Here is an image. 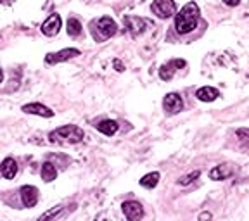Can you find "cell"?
I'll return each mask as SVG.
<instances>
[{
	"mask_svg": "<svg viewBox=\"0 0 249 221\" xmlns=\"http://www.w3.org/2000/svg\"><path fill=\"white\" fill-rule=\"evenodd\" d=\"M83 136H85L83 130L80 126H74V124H66V126H61V128L49 133V140H51L52 144H61V145L80 144L83 140Z\"/></svg>",
	"mask_w": 249,
	"mask_h": 221,
	"instance_id": "cell-2",
	"label": "cell"
},
{
	"mask_svg": "<svg viewBox=\"0 0 249 221\" xmlns=\"http://www.w3.org/2000/svg\"><path fill=\"white\" fill-rule=\"evenodd\" d=\"M121 209H123V214L126 218H128L130 221L140 220V218L144 216V209H142V206H140V204L137 201H126V202H123Z\"/></svg>",
	"mask_w": 249,
	"mask_h": 221,
	"instance_id": "cell-10",
	"label": "cell"
},
{
	"mask_svg": "<svg viewBox=\"0 0 249 221\" xmlns=\"http://www.w3.org/2000/svg\"><path fill=\"white\" fill-rule=\"evenodd\" d=\"M223 4L229 5V7H235V5L241 4V0H223Z\"/></svg>",
	"mask_w": 249,
	"mask_h": 221,
	"instance_id": "cell-23",
	"label": "cell"
},
{
	"mask_svg": "<svg viewBox=\"0 0 249 221\" xmlns=\"http://www.w3.org/2000/svg\"><path fill=\"white\" fill-rule=\"evenodd\" d=\"M196 97L201 102H213L220 97V92L213 86H201V88L196 92Z\"/></svg>",
	"mask_w": 249,
	"mask_h": 221,
	"instance_id": "cell-14",
	"label": "cell"
},
{
	"mask_svg": "<svg viewBox=\"0 0 249 221\" xmlns=\"http://www.w3.org/2000/svg\"><path fill=\"white\" fill-rule=\"evenodd\" d=\"M40 175H42V180L47 183L54 182L57 178V170L52 163H43L42 164V170H40Z\"/></svg>",
	"mask_w": 249,
	"mask_h": 221,
	"instance_id": "cell-16",
	"label": "cell"
},
{
	"mask_svg": "<svg viewBox=\"0 0 249 221\" xmlns=\"http://www.w3.org/2000/svg\"><path fill=\"white\" fill-rule=\"evenodd\" d=\"M23 111H24V113H28V114L40 116V118H52V116H54V111H52V109H49L47 105H43V104H38V102L23 105Z\"/></svg>",
	"mask_w": 249,
	"mask_h": 221,
	"instance_id": "cell-12",
	"label": "cell"
},
{
	"mask_svg": "<svg viewBox=\"0 0 249 221\" xmlns=\"http://www.w3.org/2000/svg\"><path fill=\"white\" fill-rule=\"evenodd\" d=\"M163 107L168 114H178L183 109V101H182V97H180V93H177V92L166 93V97H164V101H163Z\"/></svg>",
	"mask_w": 249,
	"mask_h": 221,
	"instance_id": "cell-7",
	"label": "cell"
},
{
	"mask_svg": "<svg viewBox=\"0 0 249 221\" xmlns=\"http://www.w3.org/2000/svg\"><path fill=\"white\" fill-rule=\"evenodd\" d=\"M185 64L187 62L183 61V59H173V61L166 62V64H163V66L160 68V78L163 82H170L171 78L175 76L177 71L185 68Z\"/></svg>",
	"mask_w": 249,
	"mask_h": 221,
	"instance_id": "cell-6",
	"label": "cell"
},
{
	"mask_svg": "<svg viewBox=\"0 0 249 221\" xmlns=\"http://www.w3.org/2000/svg\"><path fill=\"white\" fill-rule=\"evenodd\" d=\"M61 30V16L59 14H51L43 21L42 24V33L45 36H55Z\"/></svg>",
	"mask_w": 249,
	"mask_h": 221,
	"instance_id": "cell-9",
	"label": "cell"
},
{
	"mask_svg": "<svg viewBox=\"0 0 249 221\" xmlns=\"http://www.w3.org/2000/svg\"><path fill=\"white\" fill-rule=\"evenodd\" d=\"M68 35L70 36H73V38H76V36H80L82 35V23H80V21L76 19V17H70V19H68Z\"/></svg>",
	"mask_w": 249,
	"mask_h": 221,
	"instance_id": "cell-18",
	"label": "cell"
},
{
	"mask_svg": "<svg viewBox=\"0 0 249 221\" xmlns=\"http://www.w3.org/2000/svg\"><path fill=\"white\" fill-rule=\"evenodd\" d=\"M95 128H97L101 133H104V135L111 136L118 132V123L113 119H106V121H101L99 124H95Z\"/></svg>",
	"mask_w": 249,
	"mask_h": 221,
	"instance_id": "cell-17",
	"label": "cell"
},
{
	"mask_svg": "<svg viewBox=\"0 0 249 221\" xmlns=\"http://www.w3.org/2000/svg\"><path fill=\"white\" fill-rule=\"evenodd\" d=\"M80 55V51L78 49H62V51L55 52V54H47L45 61L47 64H59V62L70 61V59Z\"/></svg>",
	"mask_w": 249,
	"mask_h": 221,
	"instance_id": "cell-8",
	"label": "cell"
},
{
	"mask_svg": "<svg viewBox=\"0 0 249 221\" xmlns=\"http://www.w3.org/2000/svg\"><path fill=\"white\" fill-rule=\"evenodd\" d=\"M118 24L114 19L104 16L97 23H92V35L95 38V42H104V40L111 38L113 35H116Z\"/></svg>",
	"mask_w": 249,
	"mask_h": 221,
	"instance_id": "cell-3",
	"label": "cell"
},
{
	"mask_svg": "<svg viewBox=\"0 0 249 221\" xmlns=\"http://www.w3.org/2000/svg\"><path fill=\"white\" fill-rule=\"evenodd\" d=\"M123 23H124V26H126V31H128L133 38L140 36L147 28H151V24H152L151 21L144 19V17H139V16H124Z\"/></svg>",
	"mask_w": 249,
	"mask_h": 221,
	"instance_id": "cell-4",
	"label": "cell"
},
{
	"mask_svg": "<svg viewBox=\"0 0 249 221\" xmlns=\"http://www.w3.org/2000/svg\"><path fill=\"white\" fill-rule=\"evenodd\" d=\"M2 80H4V73H2V69H0V83H2Z\"/></svg>",
	"mask_w": 249,
	"mask_h": 221,
	"instance_id": "cell-25",
	"label": "cell"
},
{
	"mask_svg": "<svg viewBox=\"0 0 249 221\" xmlns=\"http://www.w3.org/2000/svg\"><path fill=\"white\" fill-rule=\"evenodd\" d=\"M61 211H62V207H61V206H59V207H54L52 211H49V213L43 214L42 220H49V218H52V216H57V214L61 213Z\"/></svg>",
	"mask_w": 249,
	"mask_h": 221,
	"instance_id": "cell-21",
	"label": "cell"
},
{
	"mask_svg": "<svg viewBox=\"0 0 249 221\" xmlns=\"http://www.w3.org/2000/svg\"><path fill=\"white\" fill-rule=\"evenodd\" d=\"M199 21V7L196 2H189L180 9L178 14H175V30L180 35H187L197 28Z\"/></svg>",
	"mask_w": 249,
	"mask_h": 221,
	"instance_id": "cell-1",
	"label": "cell"
},
{
	"mask_svg": "<svg viewBox=\"0 0 249 221\" xmlns=\"http://www.w3.org/2000/svg\"><path fill=\"white\" fill-rule=\"evenodd\" d=\"M199 175H201V173H199L197 170L196 171H192V173H189V175H185V176H182V178L178 180V183L182 187H187V185H191V183H194L196 180L199 178Z\"/></svg>",
	"mask_w": 249,
	"mask_h": 221,
	"instance_id": "cell-20",
	"label": "cell"
},
{
	"mask_svg": "<svg viewBox=\"0 0 249 221\" xmlns=\"http://www.w3.org/2000/svg\"><path fill=\"white\" fill-rule=\"evenodd\" d=\"M151 11L160 19H170L171 16L177 14V4L173 0H154L151 5Z\"/></svg>",
	"mask_w": 249,
	"mask_h": 221,
	"instance_id": "cell-5",
	"label": "cell"
},
{
	"mask_svg": "<svg viewBox=\"0 0 249 221\" xmlns=\"http://www.w3.org/2000/svg\"><path fill=\"white\" fill-rule=\"evenodd\" d=\"M0 173L5 180H12L16 175H18V163H16L12 157H5L0 164Z\"/></svg>",
	"mask_w": 249,
	"mask_h": 221,
	"instance_id": "cell-13",
	"label": "cell"
},
{
	"mask_svg": "<svg viewBox=\"0 0 249 221\" xmlns=\"http://www.w3.org/2000/svg\"><path fill=\"white\" fill-rule=\"evenodd\" d=\"M233 173V170L230 166H214L210 171V178L214 182H220V180H227Z\"/></svg>",
	"mask_w": 249,
	"mask_h": 221,
	"instance_id": "cell-15",
	"label": "cell"
},
{
	"mask_svg": "<svg viewBox=\"0 0 249 221\" xmlns=\"http://www.w3.org/2000/svg\"><path fill=\"white\" fill-rule=\"evenodd\" d=\"M158 182H160V173L154 171V173H147L145 176H142L140 185L144 187V188H154V187L158 185Z\"/></svg>",
	"mask_w": 249,
	"mask_h": 221,
	"instance_id": "cell-19",
	"label": "cell"
},
{
	"mask_svg": "<svg viewBox=\"0 0 249 221\" xmlns=\"http://www.w3.org/2000/svg\"><path fill=\"white\" fill-rule=\"evenodd\" d=\"M114 68H116V71H124V64L120 61V59H114Z\"/></svg>",
	"mask_w": 249,
	"mask_h": 221,
	"instance_id": "cell-22",
	"label": "cell"
},
{
	"mask_svg": "<svg viewBox=\"0 0 249 221\" xmlns=\"http://www.w3.org/2000/svg\"><path fill=\"white\" fill-rule=\"evenodd\" d=\"M199 220H211V213H202L201 216H199Z\"/></svg>",
	"mask_w": 249,
	"mask_h": 221,
	"instance_id": "cell-24",
	"label": "cell"
},
{
	"mask_svg": "<svg viewBox=\"0 0 249 221\" xmlns=\"http://www.w3.org/2000/svg\"><path fill=\"white\" fill-rule=\"evenodd\" d=\"M21 201L26 207H33L38 202V190H36V187L33 185H24L21 187Z\"/></svg>",
	"mask_w": 249,
	"mask_h": 221,
	"instance_id": "cell-11",
	"label": "cell"
},
{
	"mask_svg": "<svg viewBox=\"0 0 249 221\" xmlns=\"http://www.w3.org/2000/svg\"><path fill=\"white\" fill-rule=\"evenodd\" d=\"M0 2H2V0H0Z\"/></svg>",
	"mask_w": 249,
	"mask_h": 221,
	"instance_id": "cell-26",
	"label": "cell"
}]
</instances>
